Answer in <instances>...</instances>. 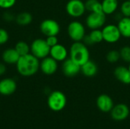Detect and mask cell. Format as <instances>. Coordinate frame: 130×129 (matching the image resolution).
<instances>
[{
  "instance_id": "cell-1",
  "label": "cell",
  "mask_w": 130,
  "mask_h": 129,
  "mask_svg": "<svg viewBox=\"0 0 130 129\" xmlns=\"http://www.w3.org/2000/svg\"><path fill=\"white\" fill-rule=\"evenodd\" d=\"M40 61L30 52L21 56L16 63L18 72L24 77H30L34 75L40 69Z\"/></svg>"
},
{
  "instance_id": "cell-2",
  "label": "cell",
  "mask_w": 130,
  "mask_h": 129,
  "mask_svg": "<svg viewBox=\"0 0 130 129\" xmlns=\"http://www.w3.org/2000/svg\"><path fill=\"white\" fill-rule=\"evenodd\" d=\"M69 58L82 65L90 59V52L88 46L82 41L74 42L69 49Z\"/></svg>"
},
{
  "instance_id": "cell-3",
  "label": "cell",
  "mask_w": 130,
  "mask_h": 129,
  "mask_svg": "<svg viewBox=\"0 0 130 129\" xmlns=\"http://www.w3.org/2000/svg\"><path fill=\"white\" fill-rule=\"evenodd\" d=\"M66 95L59 91L55 90L53 91L48 97L47 99V104L50 109L55 112L61 111L63 109L66 105Z\"/></svg>"
},
{
  "instance_id": "cell-4",
  "label": "cell",
  "mask_w": 130,
  "mask_h": 129,
  "mask_svg": "<svg viewBox=\"0 0 130 129\" xmlns=\"http://www.w3.org/2000/svg\"><path fill=\"white\" fill-rule=\"evenodd\" d=\"M30 53L39 59H43L50 56V46L47 44L46 40L36 39L30 44Z\"/></svg>"
},
{
  "instance_id": "cell-5",
  "label": "cell",
  "mask_w": 130,
  "mask_h": 129,
  "mask_svg": "<svg viewBox=\"0 0 130 129\" xmlns=\"http://www.w3.org/2000/svg\"><path fill=\"white\" fill-rule=\"evenodd\" d=\"M68 35L74 42L82 41L86 35L85 25L78 21H71L67 27Z\"/></svg>"
},
{
  "instance_id": "cell-6",
  "label": "cell",
  "mask_w": 130,
  "mask_h": 129,
  "mask_svg": "<svg viewBox=\"0 0 130 129\" xmlns=\"http://www.w3.org/2000/svg\"><path fill=\"white\" fill-rule=\"evenodd\" d=\"M102 33L104 41L108 43H115L118 42L122 35L118 28V26L116 24H107L102 27Z\"/></svg>"
},
{
  "instance_id": "cell-7",
  "label": "cell",
  "mask_w": 130,
  "mask_h": 129,
  "mask_svg": "<svg viewBox=\"0 0 130 129\" xmlns=\"http://www.w3.org/2000/svg\"><path fill=\"white\" fill-rule=\"evenodd\" d=\"M66 11L72 17H80L86 11L85 2L82 0H69L66 5Z\"/></svg>"
},
{
  "instance_id": "cell-8",
  "label": "cell",
  "mask_w": 130,
  "mask_h": 129,
  "mask_svg": "<svg viewBox=\"0 0 130 129\" xmlns=\"http://www.w3.org/2000/svg\"><path fill=\"white\" fill-rule=\"evenodd\" d=\"M106 16L104 12H90L85 20L86 26L91 30L101 29L105 25Z\"/></svg>"
},
{
  "instance_id": "cell-9",
  "label": "cell",
  "mask_w": 130,
  "mask_h": 129,
  "mask_svg": "<svg viewBox=\"0 0 130 129\" xmlns=\"http://www.w3.org/2000/svg\"><path fill=\"white\" fill-rule=\"evenodd\" d=\"M40 30L46 36H57L60 32V25L54 19H45L40 24Z\"/></svg>"
},
{
  "instance_id": "cell-10",
  "label": "cell",
  "mask_w": 130,
  "mask_h": 129,
  "mask_svg": "<svg viewBox=\"0 0 130 129\" xmlns=\"http://www.w3.org/2000/svg\"><path fill=\"white\" fill-rule=\"evenodd\" d=\"M62 71L64 75L69 78L76 76L79 72H81V65L74 62L72 59L67 58L62 62Z\"/></svg>"
},
{
  "instance_id": "cell-11",
  "label": "cell",
  "mask_w": 130,
  "mask_h": 129,
  "mask_svg": "<svg viewBox=\"0 0 130 129\" xmlns=\"http://www.w3.org/2000/svg\"><path fill=\"white\" fill-rule=\"evenodd\" d=\"M40 69L44 75H52L55 74L58 69V62L50 56H48L40 62Z\"/></svg>"
},
{
  "instance_id": "cell-12",
  "label": "cell",
  "mask_w": 130,
  "mask_h": 129,
  "mask_svg": "<svg viewBox=\"0 0 130 129\" xmlns=\"http://www.w3.org/2000/svg\"><path fill=\"white\" fill-rule=\"evenodd\" d=\"M17 89L16 81L10 78H3L0 81V94L9 96L13 94Z\"/></svg>"
},
{
  "instance_id": "cell-13",
  "label": "cell",
  "mask_w": 130,
  "mask_h": 129,
  "mask_svg": "<svg viewBox=\"0 0 130 129\" xmlns=\"http://www.w3.org/2000/svg\"><path fill=\"white\" fill-rule=\"evenodd\" d=\"M50 56L57 62H63L68 58L69 52L63 45L58 43L50 47Z\"/></svg>"
},
{
  "instance_id": "cell-14",
  "label": "cell",
  "mask_w": 130,
  "mask_h": 129,
  "mask_svg": "<svg viewBox=\"0 0 130 129\" xmlns=\"http://www.w3.org/2000/svg\"><path fill=\"white\" fill-rule=\"evenodd\" d=\"M129 113L128 106L125 104H118L111 109V116L113 119L117 121H123L127 118Z\"/></svg>"
},
{
  "instance_id": "cell-15",
  "label": "cell",
  "mask_w": 130,
  "mask_h": 129,
  "mask_svg": "<svg viewBox=\"0 0 130 129\" xmlns=\"http://www.w3.org/2000/svg\"><path fill=\"white\" fill-rule=\"evenodd\" d=\"M115 78L124 84H130V71L129 67L119 65L114 70Z\"/></svg>"
},
{
  "instance_id": "cell-16",
  "label": "cell",
  "mask_w": 130,
  "mask_h": 129,
  "mask_svg": "<svg viewBox=\"0 0 130 129\" xmlns=\"http://www.w3.org/2000/svg\"><path fill=\"white\" fill-rule=\"evenodd\" d=\"M97 106L98 109L103 112H109L113 107L112 98L107 94H101L97 99Z\"/></svg>"
},
{
  "instance_id": "cell-17",
  "label": "cell",
  "mask_w": 130,
  "mask_h": 129,
  "mask_svg": "<svg viewBox=\"0 0 130 129\" xmlns=\"http://www.w3.org/2000/svg\"><path fill=\"white\" fill-rule=\"evenodd\" d=\"M20 56L14 48H8L2 52V58L5 64L16 65Z\"/></svg>"
},
{
  "instance_id": "cell-18",
  "label": "cell",
  "mask_w": 130,
  "mask_h": 129,
  "mask_svg": "<svg viewBox=\"0 0 130 129\" xmlns=\"http://www.w3.org/2000/svg\"><path fill=\"white\" fill-rule=\"evenodd\" d=\"M98 71V67L97 64L91 59H89L88 62H86L85 63L81 65V72L85 77L88 78L94 77L97 75Z\"/></svg>"
},
{
  "instance_id": "cell-19",
  "label": "cell",
  "mask_w": 130,
  "mask_h": 129,
  "mask_svg": "<svg viewBox=\"0 0 130 129\" xmlns=\"http://www.w3.org/2000/svg\"><path fill=\"white\" fill-rule=\"evenodd\" d=\"M122 36L130 38V17H122L117 24Z\"/></svg>"
},
{
  "instance_id": "cell-20",
  "label": "cell",
  "mask_w": 130,
  "mask_h": 129,
  "mask_svg": "<svg viewBox=\"0 0 130 129\" xmlns=\"http://www.w3.org/2000/svg\"><path fill=\"white\" fill-rule=\"evenodd\" d=\"M103 12L106 15L115 13L119 7L118 0H103L101 2Z\"/></svg>"
},
{
  "instance_id": "cell-21",
  "label": "cell",
  "mask_w": 130,
  "mask_h": 129,
  "mask_svg": "<svg viewBox=\"0 0 130 129\" xmlns=\"http://www.w3.org/2000/svg\"><path fill=\"white\" fill-rule=\"evenodd\" d=\"M32 21H33L32 14L27 11L20 12L15 17V21L20 26H27L32 22Z\"/></svg>"
},
{
  "instance_id": "cell-22",
  "label": "cell",
  "mask_w": 130,
  "mask_h": 129,
  "mask_svg": "<svg viewBox=\"0 0 130 129\" xmlns=\"http://www.w3.org/2000/svg\"><path fill=\"white\" fill-rule=\"evenodd\" d=\"M85 5L86 11L89 12H103L102 5L99 0H86Z\"/></svg>"
},
{
  "instance_id": "cell-23",
  "label": "cell",
  "mask_w": 130,
  "mask_h": 129,
  "mask_svg": "<svg viewBox=\"0 0 130 129\" xmlns=\"http://www.w3.org/2000/svg\"><path fill=\"white\" fill-rule=\"evenodd\" d=\"M89 39L91 40L92 44H97L100 43L102 41H104L103 38V33L102 30L101 29H95V30H91V31L88 34Z\"/></svg>"
},
{
  "instance_id": "cell-24",
  "label": "cell",
  "mask_w": 130,
  "mask_h": 129,
  "mask_svg": "<svg viewBox=\"0 0 130 129\" xmlns=\"http://www.w3.org/2000/svg\"><path fill=\"white\" fill-rule=\"evenodd\" d=\"M14 49L20 56H24L30 52V46L25 41H18L14 46Z\"/></svg>"
},
{
  "instance_id": "cell-25",
  "label": "cell",
  "mask_w": 130,
  "mask_h": 129,
  "mask_svg": "<svg viewBox=\"0 0 130 129\" xmlns=\"http://www.w3.org/2000/svg\"><path fill=\"white\" fill-rule=\"evenodd\" d=\"M106 59L109 63H111V64L117 63L120 59V51L116 50V49H112L109 51L106 55Z\"/></svg>"
},
{
  "instance_id": "cell-26",
  "label": "cell",
  "mask_w": 130,
  "mask_h": 129,
  "mask_svg": "<svg viewBox=\"0 0 130 129\" xmlns=\"http://www.w3.org/2000/svg\"><path fill=\"white\" fill-rule=\"evenodd\" d=\"M120 59L125 62L130 63V46H123L120 50Z\"/></svg>"
},
{
  "instance_id": "cell-27",
  "label": "cell",
  "mask_w": 130,
  "mask_h": 129,
  "mask_svg": "<svg viewBox=\"0 0 130 129\" xmlns=\"http://www.w3.org/2000/svg\"><path fill=\"white\" fill-rule=\"evenodd\" d=\"M120 14L123 17H130V1L126 0L120 5Z\"/></svg>"
},
{
  "instance_id": "cell-28",
  "label": "cell",
  "mask_w": 130,
  "mask_h": 129,
  "mask_svg": "<svg viewBox=\"0 0 130 129\" xmlns=\"http://www.w3.org/2000/svg\"><path fill=\"white\" fill-rule=\"evenodd\" d=\"M16 3V0H0V8L10 9Z\"/></svg>"
},
{
  "instance_id": "cell-29",
  "label": "cell",
  "mask_w": 130,
  "mask_h": 129,
  "mask_svg": "<svg viewBox=\"0 0 130 129\" xmlns=\"http://www.w3.org/2000/svg\"><path fill=\"white\" fill-rule=\"evenodd\" d=\"M9 39V34L5 29L0 28V46L4 45L8 42Z\"/></svg>"
},
{
  "instance_id": "cell-30",
  "label": "cell",
  "mask_w": 130,
  "mask_h": 129,
  "mask_svg": "<svg viewBox=\"0 0 130 129\" xmlns=\"http://www.w3.org/2000/svg\"><path fill=\"white\" fill-rule=\"evenodd\" d=\"M47 44L52 47L56 44L59 43V40H58V38H57V36H46V38L45 39Z\"/></svg>"
},
{
  "instance_id": "cell-31",
  "label": "cell",
  "mask_w": 130,
  "mask_h": 129,
  "mask_svg": "<svg viewBox=\"0 0 130 129\" xmlns=\"http://www.w3.org/2000/svg\"><path fill=\"white\" fill-rule=\"evenodd\" d=\"M3 18L6 21H11L13 20H15V17L10 12H5L3 14Z\"/></svg>"
},
{
  "instance_id": "cell-32",
  "label": "cell",
  "mask_w": 130,
  "mask_h": 129,
  "mask_svg": "<svg viewBox=\"0 0 130 129\" xmlns=\"http://www.w3.org/2000/svg\"><path fill=\"white\" fill-rule=\"evenodd\" d=\"M6 72V66L4 63L0 62V76L3 75Z\"/></svg>"
},
{
  "instance_id": "cell-33",
  "label": "cell",
  "mask_w": 130,
  "mask_h": 129,
  "mask_svg": "<svg viewBox=\"0 0 130 129\" xmlns=\"http://www.w3.org/2000/svg\"><path fill=\"white\" fill-rule=\"evenodd\" d=\"M129 71H130V63H129Z\"/></svg>"
},
{
  "instance_id": "cell-34",
  "label": "cell",
  "mask_w": 130,
  "mask_h": 129,
  "mask_svg": "<svg viewBox=\"0 0 130 129\" xmlns=\"http://www.w3.org/2000/svg\"><path fill=\"white\" fill-rule=\"evenodd\" d=\"M129 1H130V0H129Z\"/></svg>"
}]
</instances>
